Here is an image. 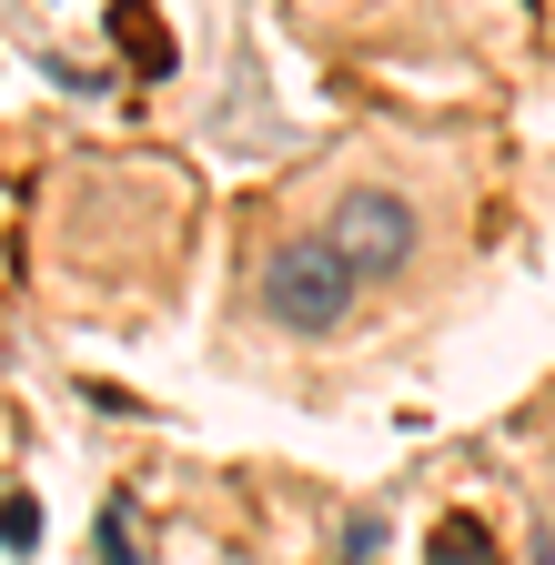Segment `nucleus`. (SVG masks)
Segmentation results:
<instances>
[{
	"mask_svg": "<svg viewBox=\"0 0 555 565\" xmlns=\"http://www.w3.org/2000/svg\"><path fill=\"white\" fill-rule=\"evenodd\" d=\"M102 565H142V555H131V525H121V505L102 515Z\"/></svg>",
	"mask_w": 555,
	"mask_h": 565,
	"instance_id": "obj_5",
	"label": "nucleus"
},
{
	"mask_svg": "<svg viewBox=\"0 0 555 565\" xmlns=\"http://www.w3.org/2000/svg\"><path fill=\"white\" fill-rule=\"evenodd\" d=\"M354 282L364 273L333 253V233H293V243L263 253V313L284 333H333L343 313H354Z\"/></svg>",
	"mask_w": 555,
	"mask_h": 565,
	"instance_id": "obj_1",
	"label": "nucleus"
},
{
	"mask_svg": "<svg viewBox=\"0 0 555 565\" xmlns=\"http://www.w3.org/2000/svg\"><path fill=\"white\" fill-rule=\"evenodd\" d=\"M323 233H333L343 263L374 282V273H404V253H414V212H404L384 182H354V192L333 202V223H323Z\"/></svg>",
	"mask_w": 555,
	"mask_h": 565,
	"instance_id": "obj_2",
	"label": "nucleus"
},
{
	"mask_svg": "<svg viewBox=\"0 0 555 565\" xmlns=\"http://www.w3.org/2000/svg\"><path fill=\"white\" fill-rule=\"evenodd\" d=\"M0 545H11V555L41 545V505H31V494H11V505H0Z\"/></svg>",
	"mask_w": 555,
	"mask_h": 565,
	"instance_id": "obj_4",
	"label": "nucleus"
},
{
	"mask_svg": "<svg viewBox=\"0 0 555 565\" xmlns=\"http://www.w3.org/2000/svg\"><path fill=\"white\" fill-rule=\"evenodd\" d=\"M435 565H495V545H484V525L445 515V525H435Z\"/></svg>",
	"mask_w": 555,
	"mask_h": 565,
	"instance_id": "obj_3",
	"label": "nucleus"
}]
</instances>
